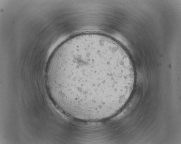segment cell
<instances>
[{
	"label": "cell",
	"mask_w": 181,
	"mask_h": 144,
	"mask_svg": "<svg viewBox=\"0 0 181 144\" xmlns=\"http://www.w3.org/2000/svg\"><path fill=\"white\" fill-rule=\"evenodd\" d=\"M45 76L54 100L74 118L110 117L132 92L135 72L125 49L113 39L88 33L60 45L47 65Z\"/></svg>",
	"instance_id": "cell-1"
}]
</instances>
